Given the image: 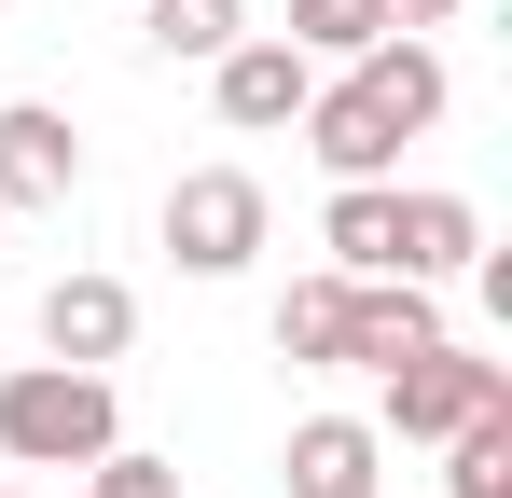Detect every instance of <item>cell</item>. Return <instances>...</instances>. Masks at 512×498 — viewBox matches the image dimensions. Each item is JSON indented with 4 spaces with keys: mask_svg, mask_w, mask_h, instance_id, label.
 <instances>
[{
    "mask_svg": "<svg viewBox=\"0 0 512 498\" xmlns=\"http://www.w3.org/2000/svg\"><path fill=\"white\" fill-rule=\"evenodd\" d=\"M388 14V42H416V28H457V0H374Z\"/></svg>",
    "mask_w": 512,
    "mask_h": 498,
    "instance_id": "17",
    "label": "cell"
},
{
    "mask_svg": "<svg viewBox=\"0 0 512 498\" xmlns=\"http://www.w3.org/2000/svg\"><path fill=\"white\" fill-rule=\"evenodd\" d=\"M277 42H291V56H374V42H388V14H374V0H291V28H277Z\"/></svg>",
    "mask_w": 512,
    "mask_h": 498,
    "instance_id": "15",
    "label": "cell"
},
{
    "mask_svg": "<svg viewBox=\"0 0 512 498\" xmlns=\"http://www.w3.org/2000/svg\"><path fill=\"white\" fill-rule=\"evenodd\" d=\"M416 346H443L429 277H360V291H346V360H360V374H388V360H416Z\"/></svg>",
    "mask_w": 512,
    "mask_h": 498,
    "instance_id": "9",
    "label": "cell"
},
{
    "mask_svg": "<svg viewBox=\"0 0 512 498\" xmlns=\"http://www.w3.org/2000/svg\"><path fill=\"white\" fill-rule=\"evenodd\" d=\"M0 498H42V485H0Z\"/></svg>",
    "mask_w": 512,
    "mask_h": 498,
    "instance_id": "18",
    "label": "cell"
},
{
    "mask_svg": "<svg viewBox=\"0 0 512 498\" xmlns=\"http://www.w3.org/2000/svg\"><path fill=\"white\" fill-rule=\"evenodd\" d=\"M443 56L429 42H374V56H346V83H319L305 97V153L333 166V180H388L402 166V139H429L443 125Z\"/></svg>",
    "mask_w": 512,
    "mask_h": 498,
    "instance_id": "1",
    "label": "cell"
},
{
    "mask_svg": "<svg viewBox=\"0 0 512 498\" xmlns=\"http://www.w3.org/2000/svg\"><path fill=\"white\" fill-rule=\"evenodd\" d=\"M485 402H512V374H499V360H471L457 332L416 346V360H388V429H402V443H443V429H471Z\"/></svg>",
    "mask_w": 512,
    "mask_h": 498,
    "instance_id": "4",
    "label": "cell"
},
{
    "mask_svg": "<svg viewBox=\"0 0 512 498\" xmlns=\"http://www.w3.org/2000/svg\"><path fill=\"white\" fill-rule=\"evenodd\" d=\"M471 249H485L471 194H402V277H457Z\"/></svg>",
    "mask_w": 512,
    "mask_h": 498,
    "instance_id": "12",
    "label": "cell"
},
{
    "mask_svg": "<svg viewBox=\"0 0 512 498\" xmlns=\"http://www.w3.org/2000/svg\"><path fill=\"white\" fill-rule=\"evenodd\" d=\"M111 443H125L111 374H84V360H28V374H0V457H14V471H97Z\"/></svg>",
    "mask_w": 512,
    "mask_h": 498,
    "instance_id": "2",
    "label": "cell"
},
{
    "mask_svg": "<svg viewBox=\"0 0 512 498\" xmlns=\"http://www.w3.org/2000/svg\"><path fill=\"white\" fill-rule=\"evenodd\" d=\"M277 485H291V498H374V485H388V429H360V415H305L291 457H277Z\"/></svg>",
    "mask_w": 512,
    "mask_h": 498,
    "instance_id": "7",
    "label": "cell"
},
{
    "mask_svg": "<svg viewBox=\"0 0 512 498\" xmlns=\"http://www.w3.org/2000/svg\"><path fill=\"white\" fill-rule=\"evenodd\" d=\"M70 194H84V139H70V111L14 97V111H0V208H70Z\"/></svg>",
    "mask_w": 512,
    "mask_h": 498,
    "instance_id": "6",
    "label": "cell"
},
{
    "mask_svg": "<svg viewBox=\"0 0 512 498\" xmlns=\"http://www.w3.org/2000/svg\"><path fill=\"white\" fill-rule=\"evenodd\" d=\"M346 291L360 277H291L277 291V360H346Z\"/></svg>",
    "mask_w": 512,
    "mask_h": 498,
    "instance_id": "13",
    "label": "cell"
},
{
    "mask_svg": "<svg viewBox=\"0 0 512 498\" xmlns=\"http://www.w3.org/2000/svg\"><path fill=\"white\" fill-rule=\"evenodd\" d=\"M443 498H512V402H485L471 429H443Z\"/></svg>",
    "mask_w": 512,
    "mask_h": 498,
    "instance_id": "14",
    "label": "cell"
},
{
    "mask_svg": "<svg viewBox=\"0 0 512 498\" xmlns=\"http://www.w3.org/2000/svg\"><path fill=\"white\" fill-rule=\"evenodd\" d=\"M84 498H180V471H167V457H139V443H111V457L84 471Z\"/></svg>",
    "mask_w": 512,
    "mask_h": 498,
    "instance_id": "16",
    "label": "cell"
},
{
    "mask_svg": "<svg viewBox=\"0 0 512 498\" xmlns=\"http://www.w3.org/2000/svg\"><path fill=\"white\" fill-rule=\"evenodd\" d=\"M125 332H139V291H125V277H97V263L42 291V346H56V360H84V374L125 360Z\"/></svg>",
    "mask_w": 512,
    "mask_h": 498,
    "instance_id": "8",
    "label": "cell"
},
{
    "mask_svg": "<svg viewBox=\"0 0 512 498\" xmlns=\"http://www.w3.org/2000/svg\"><path fill=\"white\" fill-rule=\"evenodd\" d=\"M139 28H153V56H167V70H208V56H236V42H250V14H236V0H139Z\"/></svg>",
    "mask_w": 512,
    "mask_h": 498,
    "instance_id": "11",
    "label": "cell"
},
{
    "mask_svg": "<svg viewBox=\"0 0 512 498\" xmlns=\"http://www.w3.org/2000/svg\"><path fill=\"white\" fill-rule=\"evenodd\" d=\"M250 249H263V180H250V166L167 180V263H180V277H236Z\"/></svg>",
    "mask_w": 512,
    "mask_h": 498,
    "instance_id": "3",
    "label": "cell"
},
{
    "mask_svg": "<svg viewBox=\"0 0 512 498\" xmlns=\"http://www.w3.org/2000/svg\"><path fill=\"white\" fill-rule=\"evenodd\" d=\"M208 97H222V125H305V97H319V56H291V42H236V56H208Z\"/></svg>",
    "mask_w": 512,
    "mask_h": 498,
    "instance_id": "5",
    "label": "cell"
},
{
    "mask_svg": "<svg viewBox=\"0 0 512 498\" xmlns=\"http://www.w3.org/2000/svg\"><path fill=\"white\" fill-rule=\"evenodd\" d=\"M319 249H333V277H402V194L388 180H333Z\"/></svg>",
    "mask_w": 512,
    "mask_h": 498,
    "instance_id": "10",
    "label": "cell"
}]
</instances>
